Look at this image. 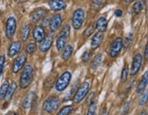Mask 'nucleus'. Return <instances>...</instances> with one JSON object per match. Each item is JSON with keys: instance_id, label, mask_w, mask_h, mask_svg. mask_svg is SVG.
<instances>
[{"instance_id": "obj_1", "label": "nucleus", "mask_w": 148, "mask_h": 115, "mask_svg": "<svg viewBox=\"0 0 148 115\" xmlns=\"http://www.w3.org/2000/svg\"><path fill=\"white\" fill-rule=\"evenodd\" d=\"M33 77H34L33 66L31 65H25L20 75V81H19V85H20V87L22 89L27 88L31 84L32 81H33Z\"/></svg>"}, {"instance_id": "obj_2", "label": "nucleus", "mask_w": 148, "mask_h": 115, "mask_svg": "<svg viewBox=\"0 0 148 115\" xmlns=\"http://www.w3.org/2000/svg\"><path fill=\"white\" fill-rule=\"evenodd\" d=\"M60 105V100L57 96H49L44 101L43 109L48 113L55 112Z\"/></svg>"}, {"instance_id": "obj_3", "label": "nucleus", "mask_w": 148, "mask_h": 115, "mask_svg": "<svg viewBox=\"0 0 148 115\" xmlns=\"http://www.w3.org/2000/svg\"><path fill=\"white\" fill-rule=\"evenodd\" d=\"M70 35V25L66 24L63 27L61 33L59 34L56 40V48L58 51H62L66 46V41L68 39V36Z\"/></svg>"}, {"instance_id": "obj_4", "label": "nucleus", "mask_w": 148, "mask_h": 115, "mask_svg": "<svg viewBox=\"0 0 148 115\" xmlns=\"http://www.w3.org/2000/svg\"><path fill=\"white\" fill-rule=\"evenodd\" d=\"M72 78V73L66 71L65 73H63L60 77L57 79L56 84V89L58 92H63L64 90H66V87L69 85L70 81Z\"/></svg>"}, {"instance_id": "obj_5", "label": "nucleus", "mask_w": 148, "mask_h": 115, "mask_svg": "<svg viewBox=\"0 0 148 115\" xmlns=\"http://www.w3.org/2000/svg\"><path fill=\"white\" fill-rule=\"evenodd\" d=\"M89 89H90V84L88 82H83L81 84V86L78 88V90H77L75 94H74V97H73V101L74 103H79L81 101L84 100L88 92H89Z\"/></svg>"}, {"instance_id": "obj_6", "label": "nucleus", "mask_w": 148, "mask_h": 115, "mask_svg": "<svg viewBox=\"0 0 148 115\" xmlns=\"http://www.w3.org/2000/svg\"><path fill=\"white\" fill-rule=\"evenodd\" d=\"M85 21V12L82 8L76 9L72 16V24L73 27L76 30H78L82 27V25Z\"/></svg>"}, {"instance_id": "obj_7", "label": "nucleus", "mask_w": 148, "mask_h": 115, "mask_svg": "<svg viewBox=\"0 0 148 115\" xmlns=\"http://www.w3.org/2000/svg\"><path fill=\"white\" fill-rule=\"evenodd\" d=\"M16 29V21L14 17H8L5 22V35L8 39H12Z\"/></svg>"}, {"instance_id": "obj_8", "label": "nucleus", "mask_w": 148, "mask_h": 115, "mask_svg": "<svg viewBox=\"0 0 148 115\" xmlns=\"http://www.w3.org/2000/svg\"><path fill=\"white\" fill-rule=\"evenodd\" d=\"M123 44H124L123 39H122L121 37L116 38V39L111 44L110 50H109L110 56L113 57V58L116 57L119 54V53L121 52V49H122V47H123Z\"/></svg>"}, {"instance_id": "obj_9", "label": "nucleus", "mask_w": 148, "mask_h": 115, "mask_svg": "<svg viewBox=\"0 0 148 115\" xmlns=\"http://www.w3.org/2000/svg\"><path fill=\"white\" fill-rule=\"evenodd\" d=\"M25 62H27V55L25 54H21L19 56L16 57V59L13 63L12 65V72L14 73H18L24 67Z\"/></svg>"}, {"instance_id": "obj_10", "label": "nucleus", "mask_w": 148, "mask_h": 115, "mask_svg": "<svg viewBox=\"0 0 148 115\" xmlns=\"http://www.w3.org/2000/svg\"><path fill=\"white\" fill-rule=\"evenodd\" d=\"M142 62H143V57L140 54H137L134 56L132 65H131V70H130V74L132 76L136 75L139 72L141 65H142Z\"/></svg>"}, {"instance_id": "obj_11", "label": "nucleus", "mask_w": 148, "mask_h": 115, "mask_svg": "<svg viewBox=\"0 0 148 115\" xmlns=\"http://www.w3.org/2000/svg\"><path fill=\"white\" fill-rule=\"evenodd\" d=\"M46 14H47V10L46 9L43 8V7H38L36 9H35L34 11L31 12L30 18L34 23H36V22L39 21L40 19H42Z\"/></svg>"}, {"instance_id": "obj_12", "label": "nucleus", "mask_w": 148, "mask_h": 115, "mask_svg": "<svg viewBox=\"0 0 148 115\" xmlns=\"http://www.w3.org/2000/svg\"><path fill=\"white\" fill-rule=\"evenodd\" d=\"M61 24H62V16L58 14L54 15L52 16V18L50 19V23H49L50 30L52 32H56L60 27Z\"/></svg>"}, {"instance_id": "obj_13", "label": "nucleus", "mask_w": 148, "mask_h": 115, "mask_svg": "<svg viewBox=\"0 0 148 115\" xmlns=\"http://www.w3.org/2000/svg\"><path fill=\"white\" fill-rule=\"evenodd\" d=\"M53 44V37L52 36H46L44 39L40 42L39 44V50L42 53H47V51L51 48Z\"/></svg>"}, {"instance_id": "obj_14", "label": "nucleus", "mask_w": 148, "mask_h": 115, "mask_svg": "<svg viewBox=\"0 0 148 115\" xmlns=\"http://www.w3.org/2000/svg\"><path fill=\"white\" fill-rule=\"evenodd\" d=\"M46 37V32L42 25H36L33 30V38L36 42H41Z\"/></svg>"}, {"instance_id": "obj_15", "label": "nucleus", "mask_w": 148, "mask_h": 115, "mask_svg": "<svg viewBox=\"0 0 148 115\" xmlns=\"http://www.w3.org/2000/svg\"><path fill=\"white\" fill-rule=\"evenodd\" d=\"M21 48H22L21 42H19V41L13 42L8 47V56L9 57H14L15 55H16L19 52H20Z\"/></svg>"}, {"instance_id": "obj_16", "label": "nucleus", "mask_w": 148, "mask_h": 115, "mask_svg": "<svg viewBox=\"0 0 148 115\" xmlns=\"http://www.w3.org/2000/svg\"><path fill=\"white\" fill-rule=\"evenodd\" d=\"M49 6L53 11H60L66 7V3L65 0H51Z\"/></svg>"}, {"instance_id": "obj_17", "label": "nucleus", "mask_w": 148, "mask_h": 115, "mask_svg": "<svg viewBox=\"0 0 148 115\" xmlns=\"http://www.w3.org/2000/svg\"><path fill=\"white\" fill-rule=\"evenodd\" d=\"M147 84H148V71H146L144 73V75L142 76V78H141L139 84L136 87V93H142L145 91V89L147 86Z\"/></svg>"}, {"instance_id": "obj_18", "label": "nucleus", "mask_w": 148, "mask_h": 115, "mask_svg": "<svg viewBox=\"0 0 148 115\" xmlns=\"http://www.w3.org/2000/svg\"><path fill=\"white\" fill-rule=\"evenodd\" d=\"M95 29L98 30V32H101V33H104V32L106 31L107 29V20L106 18L102 16L100 18L97 19V21L95 23Z\"/></svg>"}, {"instance_id": "obj_19", "label": "nucleus", "mask_w": 148, "mask_h": 115, "mask_svg": "<svg viewBox=\"0 0 148 115\" xmlns=\"http://www.w3.org/2000/svg\"><path fill=\"white\" fill-rule=\"evenodd\" d=\"M103 39H104V35H103V33H101V32L96 33L93 36L92 40H91V47H92V49H96V48H97L101 44Z\"/></svg>"}, {"instance_id": "obj_20", "label": "nucleus", "mask_w": 148, "mask_h": 115, "mask_svg": "<svg viewBox=\"0 0 148 115\" xmlns=\"http://www.w3.org/2000/svg\"><path fill=\"white\" fill-rule=\"evenodd\" d=\"M35 97H36L35 92H29L27 94V96L25 97V99L23 101V107L25 109H29V108L32 106V103H33V101L35 100Z\"/></svg>"}, {"instance_id": "obj_21", "label": "nucleus", "mask_w": 148, "mask_h": 115, "mask_svg": "<svg viewBox=\"0 0 148 115\" xmlns=\"http://www.w3.org/2000/svg\"><path fill=\"white\" fill-rule=\"evenodd\" d=\"M73 51H74V48H73L72 44H67V46H66L65 48H64V51H63L62 58L65 61L68 60L70 57H71V55L73 54Z\"/></svg>"}, {"instance_id": "obj_22", "label": "nucleus", "mask_w": 148, "mask_h": 115, "mask_svg": "<svg viewBox=\"0 0 148 115\" xmlns=\"http://www.w3.org/2000/svg\"><path fill=\"white\" fill-rule=\"evenodd\" d=\"M145 7V3L143 0H137L133 5V13L134 15H138L143 11Z\"/></svg>"}, {"instance_id": "obj_23", "label": "nucleus", "mask_w": 148, "mask_h": 115, "mask_svg": "<svg viewBox=\"0 0 148 115\" xmlns=\"http://www.w3.org/2000/svg\"><path fill=\"white\" fill-rule=\"evenodd\" d=\"M16 82H12L11 84H9L8 86V93H6V95H5V100L6 101H10L11 98L13 97V95H14L16 90Z\"/></svg>"}, {"instance_id": "obj_24", "label": "nucleus", "mask_w": 148, "mask_h": 115, "mask_svg": "<svg viewBox=\"0 0 148 115\" xmlns=\"http://www.w3.org/2000/svg\"><path fill=\"white\" fill-rule=\"evenodd\" d=\"M30 24H25L22 27L21 31H20V35H21V39L23 41H27V39L28 38L29 33H30Z\"/></svg>"}, {"instance_id": "obj_25", "label": "nucleus", "mask_w": 148, "mask_h": 115, "mask_svg": "<svg viewBox=\"0 0 148 115\" xmlns=\"http://www.w3.org/2000/svg\"><path fill=\"white\" fill-rule=\"evenodd\" d=\"M9 84L8 81H5L1 87H0V101H3L5 98L6 93H8V89Z\"/></svg>"}, {"instance_id": "obj_26", "label": "nucleus", "mask_w": 148, "mask_h": 115, "mask_svg": "<svg viewBox=\"0 0 148 115\" xmlns=\"http://www.w3.org/2000/svg\"><path fill=\"white\" fill-rule=\"evenodd\" d=\"M102 58H103V56H102L101 54H96L95 56V58L92 61V69L93 70H95L100 65V63L102 62Z\"/></svg>"}, {"instance_id": "obj_27", "label": "nucleus", "mask_w": 148, "mask_h": 115, "mask_svg": "<svg viewBox=\"0 0 148 115\" xmlns=\"http://www.w3.org/2000/svg\"><path fill=\"white\" fill-rule=\"evenodd\" d=\"M147 101H148V90L142 93V94H141V96L139 98V101H138V104H139V106H144Z\"/></svg>"}, {"instance_id": "obj_28", "label": "nucleus", "mask_w": 148, "mask_h": 115, "mask_svg": "<svg viewBox=\"0 0 148 115\" xmlns=\"http://www.w3.org/2000/svg\"><path fill=\"white\" fill-rule=\"evenodd\" d=\"M72 111H73V106L72 105H67V106L63 107L56 115H69L70 113L72 112Z\"/></svg>"}, {"instance_id": "obj_29", "label": "nucleus", "mask_w": 148, "mask_h": 115, "mask_svg": "<svg viewBox=\"0 0 148 115\" xmlns=\"http://www.w3.org/2000/svg\"><path fill=\"white\" fill-rule=\"evenodd\" d=\"M36 44L30 42V43H28L27 44V46H25V52H27V54H31L36 51Z\"/></svg>"}, {"instance_id": "obj_30", "label": "nucleus", "mask_w": 148, "mask_h": 115, "mask_svg": "<svg viewBox=\"0 0 148 115\" xmlns=\"http://www.w3.org/2000/svg\"><path fill=\"white\" fill-rule=\"evenodd\" d=\"M95 24H90L89 27L85 30V32H84V36H85V37L90 36L95 32Z\"/></svg>"}, {"instance_id": "obj_31", "label": "nucleus", "mask_w": 148, "mask_h": 115, "mask_svg": "<svg viewBox=\"0 0 148 115\" xmlns=\"http://www.w3.org/2000/svg\"><path fill=\"white\" fill-rule=\"evenodd\" d=\"M95 111H96V103L94 101V103H90V106H89V109H88L86 115H95Z\"/></svg>"}, {"instance_id": "obj_32", "label": "nucleus", "mask_w": 148, "mask_h": 115, "mask_svg": "<svg viewBox=\"0 0 148 115\" xmlns=\"http://www.w3.org/2000/svg\"><path fill=\"white\" fill-rule=\"evenodd\" d=\"M127 76H128V66L125 65L123 68V71H122V73H121V81L125 82L127 78Z\"/></svg>"}, {"instance_id": "obj_33", "label": "nucleus", "mask_w": 148, "mask_h": 115, "mask_svg": "<svg viewBox=\"0 0 148 115\" xmlns=\"http://www.w3.org/2000/svg\"><path fill=\"white\" fill-rule=\"evenodd\" d=\"M90 58H91V52L90 51H86L85 53L82 54V61L84 63H87Z\"/></svg>"}, {"instance_id": "obj_34", "label": "nucleus", "mask_w": 148, "mask_h": 115, "mask_svg": "<svg viewBox=\"0 0 148 115\" xmlns=\"http://www.w3.org/2000/svg\"><path fill=\"white\" fill-rule=\"evenodd\" d=\"M129 110H130V103L127 101V103H125L123 106V109H122V112H121V115H126L128 112H129Z\"/></svg>"}, {"instance_id": "obj_35", "label": "nucleus", "mask_w": 148, "mask_h": 115, "mask_svg": "<svg viewBox=\"0 0 148 115\" xmlns=\"http://www.w3.org/2000/svg\"><path fill=\"white\" fill-rule=\"evenodd\" d=\"M5 55H1L0 56V77H1L3 70H4V66H5Z\"/></svg>"}, {"instance_id": "obj_36", "label": "nucleus", "mask_w": 148, "mask_h": 115, "mask_svg": "<svg viewBox=\"0 0 148 115\" xmlns=\"http://www.w3.org/2000/svg\"><path fill=\"white\" fill-rule=\"evenodd\" d=\"M132 34H130L129 35H128L127 37H126V39H125V48L129 46V44H131V41H132Z\"/></svg>"}, {"instance_id": "obj_37", "label": "nucleus", "mask_w": 148, "mask_h": 115, "mask_svg": "<svg viewBox=\"0 0 148 115\" xmlns=\"http://www.w3.org/2000/svg\"><path fill=\"white\" fill-rule=\"evenodd\" d=\"M114 15H115V16L120 17V16H122V15H123V11L121 9H116L114 11Z\"/></svg>"}, {"instance_id": "obj_38", "label": "nucleus", "mask_w": 148, "mask_h": 115, "mask_svg": "<svg viewBox=\"0 0 148 115\" xmlns=\"http://www.w3.org/2000/svg\"><path fill=\"white\" fill-rule=\"evenodd\" d=\"M92 1L95 5H100L103 2H104V0H92Z\"/></svg>"}, {"instance_id": "obj_39", "label": "nucleus", "mask_w": 148, "mask_h": 115, "mask_svg": "<svg viewBox=\"0 0 148 115\" xmlns=\"http://www.w3.org/2000/svg\"><path fill=\"white\" fill-rule=\"evenodd\" d=\"M145 56L146 60L148 61V41H147V44H146V46H145Z\"/></svg>"}, {"instance_id": "obj_40", "label": "nucleus", "mask_w": 148, "mask_h": 115, "mask_svg": "<svg viewBox=\"0 0 148 115\" xmlns=\"http://www.w3.org/2000/svg\"><path fill=\"white\" fill-rule=\"evenodd\" d=\"M147 114H148V111L146 109H145V110H143L142 112H140L139 115H147Z\"/></svg>"}, {"instance_id": "obj_41", "label": "nucleus", "mask_w": 148, "mask_h": 115, "mask_svg": "<svg viewBox=\"0 0 148 115\" xmlns=\"http://www.w3.org/2000/svg\"><path fill=\"white\" fill-rule=\"evenodd\" d=\"M100 115H108V112H107V110H106V108H105L104 110H103V112H101Z\"/></svg>"}, {"instance_id": "obj_42", "label": "nucleus", "mask_w": 148, "mask_h": 115, "mask_svg": "<svg viewBox=\"0 0 148 115\" xmlns=\"http://www.w3.org/2000/svg\"><path fill=\"white\" fill-rule=\"evenodd\" d=\"M133 1H134V0H124V2H125V3H128V4L131 3V2H133Z\"/></svg>"}, {"instance_id": "obj_43", "label": "nucleus", "mask_w": 148, "mask_h": 115, "mask_svg": "<svg viewBox=\"0 0 148 115\" xmlns=\"http://www.w3.org/2000/svg\"><path fill=\"white\" fill-rule=\"evenodd\" d=\"M146 9H147V14H148V0H146Z\"/></svg>"}, {"instance_id": "obj_44", "label": "nucleus", "mask_w": 148, "mask_h": 115, "mask_svg": "<svg viewBox=\"0 0 148 115\" xmlns=\"http://www.w3.org/2000/svg\"><path fill=\"white\" fill-rule=\"evenodd\" d=\"M0 39H1V37H0Z\"/></svg>"}]
</instances>
